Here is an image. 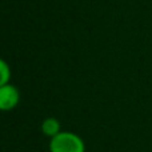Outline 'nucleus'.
<instances>
[{"label":"nucleus","mask_w":152,"mask_h":152,"mask_svg":"<svg viewBox=\"0 0 152 152\" xmlns=\"http://www.w3.org/2000/svg\"><path fill=\"white\" fill-rule=\"evenodd\" d=\"M40 128H42V132L45 136L52 139L53 136H56L58 134L61 132V124L56 118H45L44 120L42 121Z\"/></svg>","instance_id":"obj_3"},{"label":"nucleus","mask_w":152,"mask_h":152,"mask_svg":"<svg viewBox=\"0 0 152 152\" xmlns=\"http://www.w3.org/2000/svg\"><path fill=\"white\" fill-rule=\"evenodd\" d=\"M50 152H86V143L74 132L61 131L50 140Z\"/></svg>","instance_id":"obj_1"},{"label":"nucleus","mask_w":152,"mask_h":152,"mask_svg":"<svg viewBox=\"0 0 152 152\" xmlns=\"http://www.w3.org/2000/svg\"><path fill=\"white\" fill-rule=\"evenodd\" d=\"M20 102V92L13 84L8 83L0 87V111L7 112L18 107Z\"/></svg>","instance_id":"obj_2"},{"label":"nucleus","mask_w":152,"mask_h":152,"mask_svg":"<svg viewBox=\"0 0 152 152\" xmlns=\"http://www.w3.org/2000/svg\"><path fill=\"white\" fill-rule=\"evenodd\" d=\"M11 80V68L4 59L0 58V87L8 84Z\"/></svg>","instance_id":"obj_4"}]
</instances>
